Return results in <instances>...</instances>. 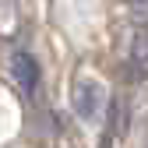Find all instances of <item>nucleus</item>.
<instances>
[{"mask_svg":"<svg viewBox=\"0 0 148 148\" xmlns=\"http://www.w3.org/2000/svg\"><path fill=\"white\" fill-rule=\"evenodd\" d=\"M145 148H148V138H145Z\"/></svg>","mask_w":148,"mask_h":148,"instance_id":"obj_4","label":"nucleus"},{"mask_svg":"<svg viewBox=\"0 0 148 148\" xmlns=\"http://www.w3.org/2000/svg\"><path fill=\"white\" fill-rule=\"evenodd\" d=\"M131 74H138V78L148 74V25H141L134 32V42H131Z\"/></svg>","mask_w":148,"mask_h":148,"instance_id":"obj_3","label":"nucleus"},{"mask_svg":"<svg viewBox=\"0 0 148 148\" xmlns=\"http://www.w3.org/2000/svg\"><path fill=\"white\" fill-rule=\"evenodd\" d=\"M11 74H14V81L25 95H35V88H39V64H35L32 53L14 49L11 53Z\"/></svg>","mask_w":148,"mask_h":148,"instance_id":"obj_2","label":"nucleus"},{"mask_svg":"<svg viewBox=\"0 0 148 148\" xmlns=\"http://www.w3.org/2000/svg\"><path fill=\"white\" fill-rule=\"evenodd\" d=\"M71 106H74V116H78L81 123H95L102 116V109H106V92L95 78H78L71 88Z\"/></svg>","mask_w":148,"mask_h":148,"instance_id":"obj_1","label":"nucleus"}]
</instances>
